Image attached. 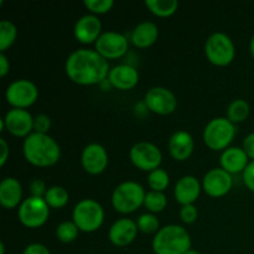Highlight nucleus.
Instances as JSON below:
<instances>
[{
    "label": "nucleus",
    "instance_id": "42",
    "mask_svg": "<svg viewBox=\"0 0 254 254\" xmlns=\"http://www.w3.org/2000/svg\"><path fill=\"white\" fill-rule=\"evenodd\" d=\"M0 254H5V247H4V243H0Z\"/></svg>",
    "mask_w": 254,
    "mask_h": 254
},
{
    "label": "nucleus",
    "instance_id": "22",
    "mask_svg": "<svg viewBox=\"0 0 254 254\" xmlns=\"http://www.w3.org/2000/svg\"><path fill=\"white\" fill-rule=\"evenodd\" d=\"M221 168L227 173L238 174L246 170L248 166V155L243 149L240 148H227L221 154Z\"/></svg>",
    "mask_w": 254,
    "mask_h": 254
},
{
    "label": "nucleus",
    "instance_id": "20",
    "mask_svg": "<svg viewBox=\"0 0 254 254\" xmlns=\"http://www.w3.org/2000/svg\"><path fill=\"white\" fill-rule=\"evenodd\" d=\"M193 139L190 133L184 130H179L171 135L169 140V151L170 155L178 161H185L192 155L193 151Z\"/></svg>",
    "mask_w": 254,
    "mask_h": 254
},
{
    "label": "nucleus",
    "instance_id": "19",
    "mask_svg": "<svg viewBox=\"0 0 254 254\" xmlns=\"http://www.w3.org/2000/svg\"><path fill=\"white\" fill-rule=\"evenodd\" d=\"M200 193H201L200 183H198V180L195 178V176H191V175L181 178L180 180L176 183L175 191H174V195H175L176 201L183 206L193 205V202L197 200Z\"/></svg>",
    "mask_w": 254,
    "mask_h": 254
},
{
    "label": "nucleus",
    "instance_id": "33",
    "mask_svg": "<svg viewBox=\"0 0 254 254\" xmlns=\"http://www.w3.org/2000/svg\"><path fill=\"white\" fill-rule=\"evenodd\" d=\"M51 128V119L46 114H39L34 118V130L35 133L47 134Z\"/></svg>",
    "mask_w": 254,
    "mask_h": 254
},
{
    "label": "nucleus",
    "instance_id": "27",
    "mask_svg": "<svg viewBox=\"0 0 254 254\" xmlns=\"http://www.w3.org/2000/svg\"><path fill=\"white\" fill-rule=\"evenodd\" d=\"M16 26L9 20L0 21V52L4 54L16 40Z\"/></svg>",
    "mask_w": 254,
    "mask_h": 254
},
{
    "label": "nucleus",
    "instance_id": "17",
    "mask_svg": "<svg viewBox=\"0 0 254 254\" xmlns=\"http://www.w3.org/2000/svg\"><path fill=\"white\" fill-rule=\"evenodd\" d=\"M138 231V226L133 220L121 218L109 228L108 238L117 247H126L135 240Z\"/></svg>",
    "mask_w": 254,
    "mask_h": 254
},
{
    "label": "nucleus",
    "instance_id": "16",
    "mask_svg": "<svg viewBox=\"0 0 254 254\" xmlns=\"http://www.w3.org/2000/svg\"><path fill=\"white\" fill-rule=\"evenodd\" d=\"M102 22L96 15H84L74 25V37L78 42L89 45L96 42L101 36Z\"/></svg>",
    "mask_w": 254,
    "mask_h": 254
},
{
    "label": "nucleus",
    "instance_id": "15",
    "mask_svg": "<svg viewBox=\"0 0 254 254\" xmlns=\"http://www.w3.org/2000/svg\"><path fill=\"white\" fill-rule=\"evenodd\" d=\"M81 163L89 175H99L108 165V154L101 144H88L82 151Z\"/></svg>",
    "mask_w": 254,
    "mask_h": 254
},
{
    "label": "nucleus",
    "instance_id": "9",
    "mask_svg": "<svg viewBox=\"0 0 254 254\" xmlns=\"http://www.w3.org/2000/svg\"><path fill=\"white\" fill-rule=\"evenodd\" d=\"M129 158L133 165L139 170L151 173L159 169L163 161V154L155 144L149 143V141H140L131 146Z\"/></svg>",
    "mask_w": 254,
    "mask_h": 254
},
{
    "label": "nucleus",
    "instance_id": "34",
    "mask_svg": "<svg viewBox=\"0 0 254 254\" xmlns=\"http://www.w3.org/2000/svg\"><path fill=\"white\" fill-rule=\"evenodd\" d=\"M197 216H198L197 208H196L193 205L183 206V208L180 210L181 220H183L185 223H188V225H191V223L195 222V221L197 220Z\"/></svg>",
    "mask_w": 254,
    "mask_h": 254
},
{
    "label": "nucleus",
    "instance_id": "2",
    "mask_svg": "<svg viewBox=\"0 0 254 254\" xmlns=\"http://www.w3.org/2000/svg\"><path fill=\"white\" fill-rule=\"evenodd\" d=\"M24 156L31 165L49 168L60 160L61 149L57 141L47 134L31 133L22 145Z\"/></svg>",
    "mask_w": 254,
    "mask_h": 254
},
{
    "label": "nucleus",
    "instance_id": "28",
    "mask_svg": "<svg viewBox=\"0 0 254 254\" xmlns=\"http://www.w3.org/2000/svg\"><path fill=\"white\" fill-rule=\"evenodd\" d=\"M148 184L149 188L151 189V191H159V192H163L164 190H166L170 184V176L163 169H156V170L149 173L148 178Z\"/></svg>",
    "mask_w": 254,
    "mask_h": 254
},
{
    "label": "nucleus",
    "instance_id": "39",
    "mask_svg": "<svg viewBox=\"0 0 254 254\" xmlns=\"http://www.w3.org/2000/svg\"><path fill=\"white\" fill-rule=\"evenodd\" d=\"M10 69V64L4 54H0V76L5 77Z\"/></svg>",
    "mask_w": 254,
    "mask_h": 254
},
{
    "label": "nucleus",
    "instance_id": "3",
    "mask_svg": "<svg viewBox=\"0 0 254 254\" xmlns=\"http://www.w3.org/2000/svg\"><path fill=\"white\" fill-rule=\"evenodd\" d=\"M190 250V235L179 225H169L160 228L153 240V251L155 254H185Z\"/></svg>",
    "mask_w": 254,
    "mask_h": 254
},
{
    "label": "nucleus",
    "instance_id": "26",
    "mask_svg": "<svg viewBox=\"0 0 254 254\" xmlns=\"http://www.w3.org/2000/svg\"><path fill=\"white\" fill-rule=\"evenodd\" d=\"M68 192L62 186H52L47 190L45 201L51 208H62L68 202Z\"/></svg>",
    "mask_w": 254,
    "mask_h": 254
},
{
    "label": "nucleus",
    "instance_id": "5",
    "mask_svg": "<svg viewBox=\"0 0 254 254\" xmlns=\"http://www.w3.org/2000/svg\"><path fill=\"white\" fill-rule=\"evenodd\" d=\"M236 126L228 118H215L203 130V141L213 151L226 150L236 135Z\"/></svg>",
    "mask_w": 254,
    "mask_h": 254
},
{
    "label": "nucleus",
    "instance_id": "35",
    "mask_svg": "<svg viewBox=\"0 0 254 254\" xmlns=\"http://www.w3.org/2000/svg\"><path fill=\"white\" fill-rule=\"evenodd\" d=\"M47 190L49 189H46V184L42 180H40V179H35L30 184V192H31V196H34V197L45 198Z\"/></svg>",
    "mask_w": 254,
    "mask_h": 254
},
{
    "label": "nucleus",
    "instance_id": "1",
    "mask_svg": "<svg viewBox=\"0 0 254 254\" xmlns=\"http://www.w3.org/2000/svg\"><path fill=\"white\" fill-rule=\"evenodd\" d=\"M64 69L72 82L81 86L101 84L108 78L109 64L96 50L79 49L67 59Z\"/></svg>",
    "mask_w": 254,
    "mask_h": 254
},
{
    "label": "nucleus",
    "instance_id": "6",
    "mask_svg": "<svg viewBox=\"0 0 254 254\" xmlns=\"http://www.w3.org/2000/svg\"><path fill=\"white\" fill-rule=\"evenodd\" d=\"M72 217L79 231L91 233L96 232L103 225L104 211L101 203L92 198H86L74 206Z\"/></svg>",
    "mask_w": 254,
    "mask_h": 254
},
{
    "label": "nucleus",
    "instance_id": "37",
    "mask_svg": "<svg viewBox=\"0 0 254 254\" xmlns=\"http://www.w3.org/2000/svg\"><path fill=\"white\" fill-rule=\"evenodd\" d=\"M22 254H51V252L46 246L40 245V243H32L25 248Z\"/></svg>",
    "mask_w": 254,
    "mask_h": 254
},
{
    "label": "nucleus",
    "instance_id": "11",
    "mask_svg": "<svg viewBox=\"0 0 254 254\" xmlns=\"http://www.w3.org/2000/svg\"><path fill=\"white\" fill-rule=\"evenodd\" d=\"M144 103L149 111L159 116H168L178 108L175 94L165 87H153L149 89L144 97Z\"/></svg>",
    "mask_w": 254,
    "mask_h": 254
},
{
    "label": "nucleus",
    "instance_id": "32",
    "mask_svg": "<svg viewBox=\"0 0 254 254\" xmlns=\"http://www.w3.org/2000/svg\"><path fill=\"white\" fill-rule=\"evenodd\" d=\"M84 6L93 14H106L114 6L113 0H84Z\"/></svg>",
    "mask_w": 254,
    "mask_h": 254
},
{
    "label": "nucleus",
    "instance_id": "38",
    "mask_svg": "<svg viewBox=\"0 0 254 254\" xmlns=\"http://www.w3.org/2000/svg\"><path fill=\"white\" fill-rule=\"evenodd\" d=\"M243 150L248 155V158L253 159L254 161V133H251L250 135L246 136L243 141Z\"/></svg>",
    "mask_w": 254,
    "mask_h": 254
},
{
    "label": "nucleus",
    "instance_id": "8",
    "mask_svg": "<svg viewBox=\"0 0 254 254\" xmlns=\"http://www.w3.org/2000/svg\"><path fill=\"white\" fill-rule=\"evenodd\" d=\"M17 216L25 227L39 228L46 223L50 216V207L45 198L30 196L21 202Z\"/></svg>",
    "mask_w": 254,
    "mask_h": 254
},
{
    "label": "nucleus",
    "instance_id": "43",
    "mask_svg": "<svg viewBox=\"0 0 254 254\" xmlns=\"http://www.w3.org/2000/svg\"><path fill=\"white\" fill-rule=\"evenodd\" d=\"M185 254H201L198 251H195V250H190L189 252H186Z\"/></svg>",
    "mask_w": 254,
    "mask_h": 254
},
{
    "label": "nucleus",
    "instance_id": "14",
    "mask_svg": "<svg viewBox=\"0 0 254 254\" xmlns=\"http://www.w3.org/2000/svg\"><path fill=\"white\" fill-rule=\"evenodd\" d=\"M4 122L7 131L17 138H27L31 130H34V118L26 109H10L5 116Z\"/></svg>",
    "mask_w": 254,
    "mask_h": 254
},
{
    "label": "nucleus",
    "instance_id": "21",
    "mask_svg": "<svg viewBox=\"0 0 254 254\" xmlns=\"http://www.w3.org/2000/svg\"><path fill=\"white\" fill-rule=\"evenodd\" d=\"M22 186L19 180L14 178H6L0 184V203L4 208L11 210L21 205Z\"/></svg>",
    "mask_w": 254,
    "mask_h": 254
},
{
    "label": "nucleus",
    "instance_id": "29",
    "mask_svg": "<svg viewBox=\"0 0 254 254\" xmlns=\"http://www.w3.org/2000/svg\"><path fill=\"white\" fill-rule=\"evenodd\" d=\"M144 205L148 208L150 212H161L166 208L168 205V200L164 192H159V191H149L145 195V200H144Z\"/></svg>",
    "mask_w": 254,
    "mask_h": 254
},
{
    "label": "nucleus",
    "instance_id": "36",
    "mask_svg": "<svg viewBox=\"0 0 254 254\" xmlns=\"http://www.w3.org/2000/svg\"><path fill=\"white\" fill-rule=\"evenodd\" d=\"M243 181L246 186L254 192V161H251L246 170L243 171Z\"/></svg>",
    "mask_w": 254,
    "mask_h": 254
},
{
    "label": "nucleus",
    "instance_id": "13",
    "mask_svg": "<svg viewBox=\"0 0 254 254\" xmlns=\"http://www.w3.org/2000/svg\"><path fill=\"white\" fill-rule=\"evenodd\" d=\"M232 176L230 173L221 169H212L205 175L202 181V189L211 197H222L227 195L232 189Z\"/></svg>",
    "mask_w": 254,
    "mask_h": 254
},
{
    "label": "nucleus",
    "instance_id": "18",
    "mask_svg": "<svg viewBox=\"0 0 254 254\" xmlns=\"http://www.w3.org/2000/svg\"><path fill=\"white\" fill-rule=\"evenodd\" d=\"M108 81L111 86L119 91H129L138 84L139 73L130 64H118L111 69Z\"/></svg>",
    "mask_w": 254,
    "mask_h": 254
},
{
    "label": "nucleus",
    "instance_id": "25",
    "mask_svg": "<svg viewBox=\"0 0 254 254\" xmlns=\"http://www.w3.org/2000/svg\"><path fill=\"white\" fill-rule=\"evenodd\" d=\"M248 116H250V104L245 99H235L228 106L227 118L233 124L246 121Z\"/></svg>",
    "mask_w": 254,
    "mask_h": 254
},
{
    "label": "nucleus",
    "instance_id": "23",
    "mask_svg": "<svg viewBox=\"0 0 254 254\" xmlns=\"http://www.w3.org/2000/svg\"><path fill=\"white\" fill-rule=\"evenodd\" d=\"M159 36V29L154 22L144 21L136 25L131 34V42L139 49H148L155 44Z\"/></svg>",
    "mask_w": 254,
    "mask_h": 254
},
{
    "label": "nucleus",
    "instance_id": "7",
    "mask_svg": "<svg viewBox=\"0 0 254 254\" xmlns=\"http://www.w3.org/2000/svg\"><path fill=\"white\" fill-rule=\"evenodd\" d=\"M205 54L208 61L215 66H228L235 59V45L230 36L223 32H215L206 41Z\"/></svg>",
    "mask_w": 254,
    "mask_h": 254
},
{
    "label": "nucleus",
    "instance_id": "4",
    "mask_svg": "<svg viewBox=\"0 0 254 254\" xmlns=\"http://www.w3.org/2000/svg\"><path fill=\"white\" fill-rule=\"evenodd\" d=\"M145 195L143 186L134 181H126L118 185L112 195V205L119 213H131L144 205Z\"/></svg>",
    "mask_w": 254,
    "mask_h": 254
},
{
    "label": "nucleus",
    "instance_id": "40",
    "mask_svg": "<svg viewBox=\"0 0 254 254\" xmlns=\"http://www.w3.org/2000/svg\"><path fill=\"white\" fill-rule=\"evenodd\" d=\"M0 144H1V158H0V165L4 166L5 163H6L7 158H9V145L5 141V139H0Z\"/></svg>",
    "mask_w": 254,
    "mask_h": 254
},
{
    "label": "nucleus",
    "instance_id": "30",
    "mask_svg": "<svg viewBox=\"0 0 254 254\" xmlns=\"http://www.w3.org/2000/svg\"><path fill=\"white\" fill-rule=\"evenodd\" d=\"M78 227L76 223L71 222V221H64V222L60 223L59 227L56 230V237L62 243H71L78 237Z\"/></svg>",
    "mask_w": 254,
    "mask_h": 254
},
{
    "label": "nucleus",
    "instance_id": "10",
    "mask_svg": "<svg viewBox=\"0 0 254 254\" xmlns=\"http://www.w3.org/2000/svg\"><path fill=\"white\" fill-rule=\"evenodd\" d=\"M39 97V89L29 79L14 81L5 92L6 102L14 108L25 109L31 107Z\"/></svg>",
    "mask_w": 254,
    "mask_h": 254
},
{
    "label": "nucleus",
    "instance_id": "24",
    "mask_svg": "<svg viewBox=\"0 0 254 254\" xmlns=\"http://www.w3.org/2000/svg\"><path fill=\"white\" fill-rule=\"evenodd\" d=\"M145 5L150 12L159 17L173 16L179 7L176 0H145Z\"/></svg>",
    "mask_w": 254,
    "mask_h": 254
},
{
    "label": "nucleus",
    "instance_id": "41",
    "mask_svg": "<svg viewBox=\"0 0 254 254\" xmlns=\"http://www.w3.org/2000/svg\"><path fill=\"white\" fill-rule=\"evenodd\" d=\"M250 49H251V54H252V56H253V59H254V35H253L252 40H251Z\"/></svg>",
    "mask_w": 254,
    "mask_h": 254
},
{
    "label": "nucleus",
    "instance_id": "12",
    "mask_svg": "<svg viewBox=\"0 0 254 254\" xmlns=\"http://www.w3.org/2000/svg\"><path fill=\"white\" fill-rule=\"evenodd\" d=\"M96 51L106 60L121 59L128 51V40L119 32H104L96 41Z\"/></svg>",
    "mask_w": 254,
    "mask_h": 254
},
{
    "label": "nucleus",
    "instance_id": "31",
    "mask_svg": "<svg viewBox=\"0 0 254 254\" xmlns=\"http://www.w3.org/2000/svg\"><path fill=\"white\" fill-rule=\"evenodd\" d=\"M136 226H138V230L140 232L145 233V235L158 233V231L160 230L159 228V226H160L159 220L153 213H143L141 216H139L138 221H136Z\"/></svg>",
    "mask_w": 254,
    "mask_h": 254
}]
</instances>
